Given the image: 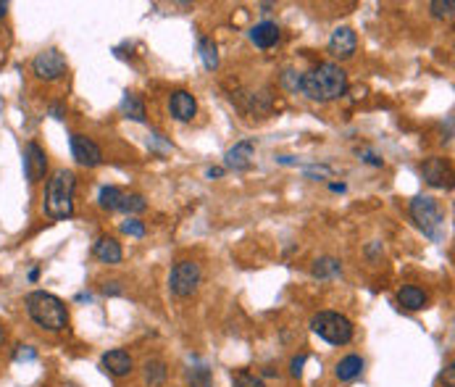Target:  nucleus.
Masks as SVG:
<instances>
[{
	"mask_svg": "<svg viewBox=\"0 0 455 387\" xmlns=\"http://www.w3.org/2000/svg\"><path fill=\"white\" fill-rule=\"evenodd\" d=\"M300 90L305 98H311L316 103H329V100H337L348 93V74H345V69L332 64V61L319 64L308 74L300 77Z\"/></svg>",
	"mask_w": 455,
	"mask_h": 387,
	"instance_id": "nucleus-1",
	"label": "nucleus"
},
{
	"mask_svg": "<svg viewBox=\"0 0 455 387\" xmlns=\"http://www.w3.org/2000/svg\"><path fill=\"white\" fill-rule=\"evenodd\" d=\"M74 190H77V177L69 169H58L53 172V177L45 185V214L55 219V222H64L74 214Z\"/></svg>",
	"mask_w": 455,
	"mask_h": 387,
	"instance_id": "nucleus-2",
	"label": "nucleus"
},
{
	"mask_svg": "<svg viewBox=\"0 0 455 387\" xmlns=\"http://www.w3.org/2000/svg\"><path fill=\"white\" fill-rule=\"evenodd\" d=\"M26 314L37 327L48 330V332H61L69 327V311H66L64 300L45 290H35L26 295Z\"/></svg>",
	"mask_w": 455,
	"mask_h": 387,
	"instance_id": "nucleus-3",
	"label": "nucleus"
},
{
	"mask_svg": "<svg viewBox=\"0 0 455 387\" xmlns=\"http://www.w3.org/2000/svg\"><path fill=\"white\" fill-rule=\"evenodd\" d=\"M311 330L329 345H348L353 340V321L337 311H319L311 319Z\"/></svg>",
	"mask_w": 455,
	"mask_h": 387,
	"instance_id": "nucleus-4",
	"label": "nucleus"
},
{
	"mask_svg": "<svg viewBox=\"0 0 455 387\" xmlns=\"http://www.w3.org/2000/svg\"><path fill=\"white\" fill-rule=\"evenodd\" d=\"M411 216L418 227L424 229V235L429 237H440V227L445 224V214L440 203L429 198V195H418L411 201Z\"/></svg>",
	"mask_w": 455,
	"mask_h": 387,
	"instance_id": "nucleus-5",
	"label": "nucleus"
},
{
	"mask_svg": "<svg viewBox=\"0 0 455 387\" xmlns=\"http://www.w3.org/2000/svg\"><path fill=\"white\" fill-rule=\"evenodd\" d=\"M200 277H203L200 264H195V261H179L169 274V290L177 298H190L197 290Z\"/></svg>",
	"mask_w": 455,
	"mask_h": 387,
	"instance_id": "nucleus-6",
	"label": "nucleus"
},
{
	"mask_svg": "<svg viewBox=\"0 0 455 387\" xmlns=\"http://www.w3.org/2000/svg\"><path fill=\"white\" fill-rule=\"evenodd\" d=\"M32 71H35V77H37V80H45V82L58 80V77L66 71L64 53H61V51H55V48L42 51V53L35 55V61H32Z\"/></svg>",
	"mask_w": 455,
	"mask_h": 387,
	"instance_id": "nucleus-7",
	"label": "nucleus"
},
{
	"mask_svg": "<svg viewBox=\"0 0 455 387\" xmlns=\"http://www.w3.org/2000/svg\"><path fill=\"white\" fill-rule=\"evenodd\" d=\"M71 156L79 166H87V169H95L103 163V150L87 134H71Z\"/></svg>",
	"mask_w": 455,
	"mask_h": 387,
	"instance_id": "nucleus-8",
	"label": "nucleus"
},
{
	"mask_svg": "<svg viewBox=\"0 0 455 387\" xmlns=\"http://www.w3.org/2000/svg\"><path fill=\"white\" fill-rule=\"evenodd\" d=\"M329 55L332 58H339V61H348L355 55V48H358V37H355V32L350 27H337L332 32V37H329Z\"/></svg>",
	"mask_w": 455,
	"mask_h": 387,
	"instance_id": "nucleus-9",
	"label": "nucleus"
},
{
	"mask_svg": "<svg viewBox=\"0 0 455 387\" xmlns=\"http://www.w3.org/2000/svg\"><path fill=\"white\" fill-rule=\"evenodd\" d=\"M24 172L29 182H39L45 172H48V156L37 143H26V156H24Z\"/></svg>",
	"mask_w": 455,
	"mask_h": 387,
	"instance_id": "nucleus-10",
	"label": "nucleus"
},
{
	"mask_svg": "<svg viewBox=\"0 0 455 387\" xmlns=\"http://www.w3.org/2000/svg\"><path fill=\"white\" fill-rule=\"evenodd\" d=\"M169 114L177 121H193L197 114V103H195V95L187 93V90H177L171 93L169 98Z\"/></svg>",
	"mask_w": 455,
	"mask_h": 387,
	"instance_id": "nucleus-11",
	"label": "nucleus"
},
{
	"mask_svg": "<svg viewBox=\"0 0 455 387\" xmlns=\"http://www.w3.org/2000/svg\"><path fill=\"white\" fill-rule=\"evenodd\" d=\"M421 174L431 187H450V169L443 159H427L421 163Z\"/></svg>",
	"mask_w": 455,
	"mask_h": 387,
	"instance_id": "nucleus-12",
	"label": "nucleus"
},
{
	"mask_svg": "<svg viewBox=\"0 0 455 387\" xmlns=\"http://www.w3.org/2000/svg\"><path fill=\"white\" fill-rule=\"evenodd\" d=\"M250 40L260 51H269V48H274L279 42V27L274 21H260V24L250 29Z\"/></svg>",
	"mask_w": 455,
	"mask_h": 387,
	"instance_id": "nucleus-13",
	"label": "nucleus"
},
{
	"mask_svg": "<svg viewBox=\"0 0 455 387\" xmlns=\"http://www.w3.org/2000/svg\"><path fill=\"white\" fill-rule=\"evenodd\" d=\"M103 366L105 372H111L114 377H127L132 372V356L121 348H114L103 356Z\"/></svg>",
	"mask_w": 455,
	"mask_h": 387,
	"instance_id": "nucleus-14",
	"label": "nucleus"
},
{
	"mask_svg": "<svg viewBox=\"0 0 455 387\" xmlns=\"http://www.w3.org/2000/svg\"><path fill=\"white\" fill-rule=\"evenodd\" d=\"M92 253H95L98 261H103V264H121V258H124L121 245H118V240H114V237H100V240L95 242Z\"/></svg>",
	"mask_w": 455,
	"mask_h": 387,
	"instance_id": "nucleus-15",
	"label": "nucleus"
},
{
	"mask_svg": "<svg viewBox=\"0 0 455 387\" xmlns=\"http://www.w3.org/2000/svg\"><path fill=\"white\" fill-rule=\"evenodd\" d=\"M250 159H253V143H250V140H242V143H237V145L226 153V166L242 172V169L250 166Z\"/></svg>",
	"mask_w": 455,
	"mask_h": 387,
	"instance_id": "nucleus-16",
	"label": "nucleus"
},
{
	"mask_svg": "<svg viewBox=\"0 0 455 387\" xmlns=\"http://www.w3.org/2000/svg\"><path fill=\"white\" fill-rule=\"evenodd\" d=\"M398 300L408 311H421V308L427 306V293L421 287H416V285H405L403 290L398 293Z\"/></svg>",
	"mask_w": 455,
	"mask_h": 387,
	"instance_id": "nucleus-17",
	"label": "nucleus"
},
{
	"mask_svg": "<svg viewBox=\"0 0 455 387\" xmlns=\"http://www.w3.org/2000/svg\"><path fill=\"white\" fill-rule=\"evenodd\" d=\"M143 374H145V385L148 387H161L166 382V377H169V369H166V363L161 359H150V361H145Z\"/></svg>",
	"mask_w": 455,
	"mask_h": 387,
	"instance_id": "nucleus-18",
	"label": "nucleus"
},
{
	"mask_svg": "<svg viewBox=\"0 0 455 387\" xmlns=\"http://www.w3.org/2000/svg\"><path fill=\"white\" fill-rule=\"evenodd\" d=\"M361 372H364V359L361 356H345L334 369L337 379H342V382H350L355 377H361Z\"/></svg>",
	"mask_w": 455,
	"mask_h": 387,
	"instance_id": "nucleus-19",
	"label": "nucleus"
},
{
	"mask_svg": "<svg viewBox=\"0 0 455 387\" xmlns=\"http://www.w3.org/2000/svg\"><path fill=\"white\" fill-rule=\"evenodd\" d=\"M121 114H124L127 119L140 121V124H143L145 121V103L137 98V95L127 93L124 98H121Z\"/></svg>",
	"mask_w": 455,
	"mask_h": 387,
	"instance_id": "nucleus-20",
	"label": "nucleus"
},
{
	"mask_svg": "<svg viewBox=\"0 0 455 387\" xmlns=\"http://www.w3.org/2000/svg\"><path fill=\"white\" fill-rule=\"evenodd\" d=\"M121 201H124V190L114 185L103 187L100 195H98V203H100V208H105V211H118Z\"/></svg>",
	"mask_w": 455,
	"mask_h": 387,
	"instance_id": "nucleus-21",
	"label": "nucleus"
},
{
	"mask_svg": "<svg viewBox=\"0 0 455 387\" xmlns=\"http://www.w3.org/2000/svg\"><path fill=\"white\" fill-rule=\"evenodd\" d=\"M342 267H339L337 258H332V255H324V258H319L316 264H313V277H319V280H329V277H337Z\"/></svg>",
	"mask_w": 455,
	"mask_h": 387,
	"instance_id": "nucleus-22",
	"label": "nucleus"
},
{
	"mask_svg": "<svg viewBox=\"0 0 455 387\" xmlns=\"http://www.w3.org/2000/svg\"><path fill=\"white\" fill-rule=\"evenodd\" d=\"M145 208H148V203H145L143 195H137V192H124V201L118 206V211H124V214H143Z\"/></svg>",
	"mask_w": 455,
	"mask_h": 387,
	"instance_id": "nucleus-23",
	"label": "nucleus"
},
{
	"mask_svg": "<svg viewBox=\"0 0 455 387\" xmlns=\"http://www.w3.org/2000/svg\"><path fill=\"white\" fill-rule=\"evenodd\" d=\"M200 55H203V64L206 69H213L219 66V53H216V42L208 40V37H200Z\"/></svg>",
	"mask_w": 455,
	"mask_h": 387,
	"instance_id": "nucleus-24",
	"label": "nucleus"
},
{
	"mask_svg": "<svg viewBox=\"0 0 455 387\" xmlns=\"http://www.w3.org/2000/svg\"><path fill=\"white\" fill-rule=\"evenodd\" d=\"M187 382L190 387H211V372L206 366H193L187 372Z\"/></svg>",
	"mask_w": 455,
	"mask_h": 387,
	"instance_id": "nucleus-25",
	"label": "nucleus"
},
{
	"mask_svg": "<svg viewBox=\"0 0 455 387\" xmlns=\"http://www.w3.org/2000/svg\"><path fill=\"white\" fill-rule=\"evenodd\" d=\"M234 387H266V382L260 379V377H256V374L250 372H237L232 377Z\"/></svg>",
	"mask_w": 455,
	"mask_h": 387,
	"instance_id": "nucleus-26",
	"label": "nucleus"
},
{
	"mask_svg": "<svg viewBox=\"0 0 455 387\" xmlns=\"http://www.w3.org/2000/svg\"><path fill=\"white\" fill-rule=\"evenodd\" d=\"M431 8V14L437 16V19H445V16H447V19H450V16H453V8H455V3L453 0H437V3H431L429 6Z\"/></svg>",
	"mask_w": 455,
	"mask_h": 387,
	"instance_id": "nucleus-27",
	"label": "nucleus"
},
{
	"mask_svg": "<svg viewBox=\"0 0 455 387\" xmlns=\"http://www.w3.org/2000/svg\"><path fill=\"white\" fill-rule=\"evenodd\" d=\"M121 232H127V235H132V237H143L145 224L140 222V219H127V222L121 224Z\"/></svg>",
	"mask_w": 455,
	"mask_h": 387,
	"instance_id": "nucleus-28",
	"label": "nucleus"
},
{
	"mask_svg": "<svg viewBox=\"0 0 455 387\" xmlns=\"http://www.w3.org/2000/svg\"><path fill=\"white\" fill-rule=\"evenodd\" d=\"M282 84H285L287 90L295 93V90H300V77L295 71H285V74H282Z\"/></svg>",
	"mask_w": 455,
	"mask_h": 387,
	"instance_id": "nucleus-29",
	"label": "nucleus"
},
{
	"mask_svg": "<svg viewBox=\"0 0 455 387\" xmlns=\"http://www.w3.org/2000/svg\"><path fill=\"white\" fill-rule=\"evenodd\" d=\"M37 359V353H35V350H32V348H19V350H16V361H35Z\"/></svg>",
	"mask_w": 455,
	"mask_h": 387,
	"instance_id": "nucleus-30",
	"label": "nucleus"
},
{
	"mask_svg": "<svg viewBox=\"0 0 455 387\" xmlns=\"http://www.w3.org/2000/svg\"><path fill=\"white\" fill-rule=\"evenodd\" d=\"M303 363H305V356L292 359V363H289V372H292V377H300V374H303Z\"/></svg>",
	"mask_w": 455,
	"mask_h": 387,
	"instance_id": "nucleus-31",
	"label": "nucleus"
},
{
	"mask_svg": "<svg viewBox=\"0 0 455 387\" xmlns=\"http://www.w3.org/2000/svg\"><path fill=\"white\" fill-rule=\"evenodd\" d=\"M366 163H371V166H382V159H379L377 153H366Z\"/></svg>",
	"mask_w": 455,
	"mask_h": 387,
	"instance_id": "nucleus-32",
	"label": "nucleus"
},
{
	"mask_svg": "<svg viewBox=\"0 0 455 387\" xmlns=\"http://www.w3.org/2000/svg\"><path fill=\"white\" fill-rule=\"evenodd\" d=\"M51 114H53V119H64V106H61V103H55V106L51 108Z\"/></svg>",
	"mask_w": 455,
	"mask_h": 387,
	"instance_id": "nucleus-33",
	"label": "nucleus"
},
{
	"mask_svg": "<svg viewBox=\"0 0 455 387\" xmlns=\"http://www.w3.org/2000/svg\"><path fill=\"white\" fill-rule=\"evenodd\" d=\"M443 379H447V387H453V366H447V374H445Z\"/></svg>",
	"mask_w": 455,
	"mask_h": 387,
	"instance_id": "nucleus-34",
	"label": "nucleus"
},
{
	"mask_svg": "<svg viewBox=\"0 0 455 387\" xmlns=\"http://www.w3.org/2000/svg\"><path fill=\"white\" fill-rule=\"evenodd\" d=\"M6 14H8V3H6V0H0V19H3Z\"/></svg>",
	"mask_w": 455,
	"mask_h": 387,
	"instance_id": "nucleus-35",
	"label": "nucleus"
},
{
	"mask_svg": "<svg viewBox=\"0 0 455 387\" xmlns=\"http://www.w3.org/2000/svg\"><path fill=\"white\" fill-rule=\"evenodd\" d=\"M208 177H222V169H208Z\"/></svg>",
	"mask_w": 455,
	"mask_h": 387,
	"instance_id": "nucleus-36",
	"label": "nucleus"
}]
</instances>
